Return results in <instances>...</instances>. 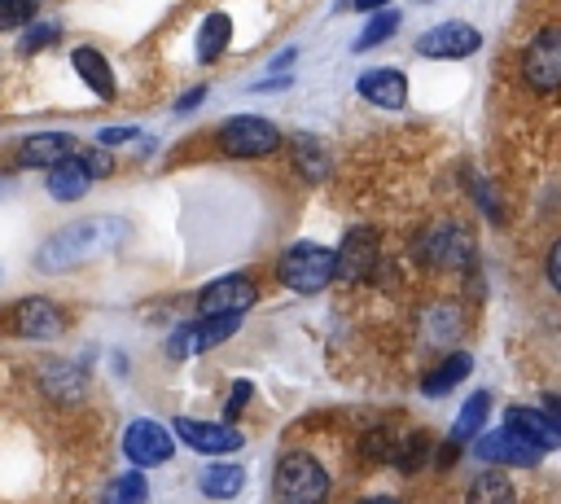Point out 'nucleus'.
Wrapping results in <instances>:
<instances>
[{"mask_svg":"<svg viewBox=\"0 0 561 504\" xmlns=\"http://www.w3.org/2000/svg\"><path fill=\"white\" fill-rule=\"evenodd\" d=\"M136 136H140V131H136V127H127V123H123V127H101L96 145L105 149V145H123V140H136Z\"/></svg>","mask_w":561,"mask_h":504,"instance_id":"obj_37","label":"nucleus"},{"mask_svg":"<svg viewBox=\"0 0 561 504\" xmlns=\"http://www.w3.org/2000/svg\"><path fill=\"white\" fill-rule=\"evenodd\" d=\"M364 456H368V460H386V456H394L390 434H386V429H368V434H364Z\"/></svg>","mask_w":561,"mask_h":504,"instance_id":"obj_34","label":"nucleus"},{"mask_svg":"<svg viewBox=\"0 0 561 504\" xmlns=\"http://www.w3.org/2000/svg\"><path fill=\"white\" fill-rule=\"evenodd\" d=\"M145 495H149L145 473H140V469H127V473H118V478L105 486L101 504H145Z\"/></svg>","mask_w":561,"mask_h":504,"instance_id":"obj_26","label":"nucleus"},{"mask_svg":"<svg viewBox=\"0 0 561 504\" xmlns=\"http://www.w3.org/2000/svg\"><path fill=\"white\" fill-rule=\"evenodd\" d=\"M241 486H245V469L241 465H224V460L206 465L202 478H197V491L206 500H232V495H241Z\"/></svg>","mask_w":561,"mask_h":504,"instance_id":"obj_20","label":"nucleus"},{"mask_svg":"<svg viewBox=\"0 0 561 504\" xmlns=\"http://www.w3.org/2000/svg\"><path fill=\"white\" fill-rule=\"evenodd\" d=\"M456 456H460V443H456V438H447V443H443V451H438V469H447Z\"/></svg>","mask_w":561,"mask_h":504,"instance_id":"obj_39","label":"nucleus"},{"mask_svg":"<svg viewBox=\"0 0 561 504\" xmlns=\"http://www.w3.org/2000/svg\"><path fill=\"white\" fill-rule=\"evenodd\" d=\"M35 9L39 0H0V31H13V26H31L35 22Z\"/></svg>","mask_w":561,"mask_h":504,"instance_id":"obj_31","label":"nucleus"},{"mask_svg":"<svg viewBox=\"0 0 561 504\" xmlns=\"http://www.w3.org/2000/svg\"><path fill=\"white\" fill-rule=\"evenodd\" d=\"M13 333L26 337V342H53L66 333V311L53 302V298H22L13 307Z\"/></svg>","mask_w":561,"mask_h":504,"instance_id":"obj_11","label":"nucleus"},{"mask_svg":"<svg viewBox=\"0 0 561 504\" xmlns=\"http://www.w3.org/2000/svg\"><path fill=\"white\" fill-rule=\"evenodd\" d=\"M79 162H83V171H88L92 180H101V175L114 171V158H110L105 149H88V153H79Z\"/></svg>","mask_w":561,"mask_h":504,"instance_id":"obj_35","label":"nucleus"},{"mask_svg":"<svg viewBox=\"0 0 561 504\" xmlns=\"http://www.w3.org/2000/svg\"><path fill=\"white\" fill-rule=\"evenodd\" d=\"M482 48V31L469 26V22H434L430 31L416 35V53L430 57V61H465Z\"/></svg>","mask_w":561,"mask_h":504,"instance_id":"obj_6","label":"nucleus"},{"mask_svg":"<svg viewBox=\"0 0 561 504\" xmlns=\"http://www.w3.org/2000/svg\"><path fill=\"white\" fill-rule=\"evenodd\" d=\"M215 145L237 158V162H250V158H272L280 149V127L263 114H232L219 123L215 131Z\"/></svg>","mask_w":561,"mask_h":504,"instance_id":"obj_4","label":"nucleus"},{"mask_svg":"<svg viewBox=\"0 0 561 504\" xmlns=\"http://www.w3.org/2000/svg\"><path fill=\"white\" fill-rule=\"evenodd\" d=\"M399 22H403V13H399V9H377V13L368 18V26L355 35V53H364V48H377L381 39H390V35L399 31Z\"/></svg>","mask_w":561,"mask_h":504,"instance_id":"obj_27","label":"nucleus"},{"mask_svg":"<svg viewBox=\"0 0 561 504\" xmlns=\"http://www.w3.org/2000/svg\"><path fill=\"white\" fill-rule=\"evenodd\" d=\"M184 447H193V451H202V456H228V451H237L245 438H241V429H232V425H224V421H193V416H175V429H171Z\"/></svg>","mask_w":561,"mask_h":504,"instance_id":"obj_12","label":"nucleus"},{"mask_svg":"<svg viewBox=\"0 0 561 504\" xmlns=\"http://www.w3.org/2000/svg\"><path fill=\"white\" fill-rule=\"evenodd\" d=\"M355 92L377 110H403L408 105V75L394 66H373L355 79Z\"/></svg>","mask_w":561,"mask_h":504,"instance_id":"obj_15","label":"nucleus"},{"mask_svg":"<svg viewBox=\"0 0 561 504\" xmlns=\"http://www.w3.org/2000/svg\"><path fill=\"white\" fill-rule=\"evenodd\" d=\"M359 504H399V500H390V495H368V500H359Z\"/></svg>","mask_w":561,"mask_h":504,"instance_id":"obj_42","label":"nucleus"},{"mask_svg":"<svg viewBox=\"0 0 561 504\" xmlns=\"http://www.w3.org/2000/svg\"><path fill=\"white\" fill-rule=\"evenodd\" d=\"M57 22H31L26 31H22V39H18V53L22 57H31V53H39V48H48V44H57Z\"/></svg>","mask_w":561,"mask_h":504,"instance_id":"obj_30","label":"nucleus"},{"mask_svg":"<svg viewBox=\"0 0 561 504\" xmlns=\"http://www.w3.org/2000/svg\"><path fill=\"white\" fill-rule=\"evenodd\" d=\"M333 254H337V276L342 280H364L373 267H381V241H377L373 228H351Z\"/></svg>","mask_w":561,"mask_h":504,"instance_id":"obj_13","label":"nucleus"},{"mask_svg":"<svg viewBox=\"0 0 561 504\" xmlns=\"http://www.w3.org/2000/svg\"><path fill=\"white\" fill-rule=\"evenodd\" d=\"M543 272H548V285L561 294V237L548 245V259H543Z\"/></svg>","mask_w":561,"mask_h":504,"instance_id":"obj_36","label":"nucleus"},{"mask_svg":"<svg viewBox=\"0 0 561 504\" xmlns=\"http://www.w3.org/2000/svg\"><path fill=\"white\" fill-rule=\"evenodd\" d=\"M237 329H241V316H202L197 324H180V329L167 337V355H171V359L202 355V351L228 342Z\"/></svg>","mask_w":561,"mask_h":504,"instance_id":"obj_9","label":"nucleus"},{"mask_svg":"<svg viewBox=\"0 0 561 504\" xmlns=\"http://www.w3.org/2000/svg\"><path fill=\"white\" fill-rule=\"evenodd\" d=\"M294 171H298L302 180H324L329 158H324V149H320L311 136H294Z\"/></svg>","mask_w":561,"mask_h":504,"instance_id":"obj_28","label":"nucleus"},{"mask_svg":"<svg viewBox=\"0 0 561 504\" xmlns=\"http://www.w3.org/2000/svg\"><path fill=\"white\" fill-rule=\"evenodd\" d=\"M522 79L530 92H561V26H539L522 53Z\"/></svg>","mask_w":561,"mask_h":504,"instance_id":"obj_5","label":"nucleus"},{"mask_svg":"<svg viewBox=\"0 0 561 504\" xmlns=\"http://www.w3.org/2000/svg\"><path fill=\"white\" fill-rule=\"evenodd\" d=\"M337 276V254L329 245L316 241H294L280 259H276V280L294 294H316Z\"/></svg>","mask_w":561,"mask_h":504,"instance_id":"obj_3","label":"nucleus"},{"mask_svg":"<svg viewBox=\"0 0 561 504\" xmlns=\"http://www.w3.org/2000/svg\"><path fill=\"white\" fill-rule=\"evenodd\" d=\"M469 368H473V359H469L465 351H456V355H447L430 377H421V390H425V394H447L456 381L469 377Z\"/></svg>","mask_w":561,"mask_h":504,"instance_id":"obj_25","label":"nucleus"},{"mask_svg":"<svg viewBox=\"0 0 561 504\" xmlns=\"http://www.w3.org/2000/svg\"><path fill=\"white\" fill-rule=\"evenodd\" d=\"M228 44H232V22H228V13H210V18L202 22V31H197V61H202V66L219 61V57L228 53Z\"/></svg>","mask_w":561,"mask_h":504,"instance_id":"obj_23","label":"nucleus"},{"mask_svg":"<svg viewBox=\"0 0 561 504\" xmlns=\"http://www.w3.org/2000/svg\"><path fill=\"white\" fill-rule=\"evenodd\" d=\"M425 456H430V434H412V438H403V443H399L394 465H399L403 473H412V469H416Z\"/></svg>","mask_w":561,"mask_h":504,"instance_id":"obj_32","label":"nucleus"},{"mask_svg":"<svg viewBox=\"0 0 561 504\" xmlns=\"http://www.w3.org/2000/svg\"><path fill=\"white\" fill-rule=\"evenodd\" d=\"M44 390H48L57 403H79L83 390H88V381H83V373H79L75 364L53 359V364H44Z\"/></svg>","mask_w":561,"mask_h":504,"instance_id":"obj_21","label":"nucleus"},{"mask_svg":"<svg viewBox=\"0 0 561 504\" xmlns=\"http://www.w3.org/2000/svg\"><path fill=\"white\" fill-rule=\"evenodd\" d=\"M486 412H491V390H473V394L460 403V416H456V425H451V438H456V443L478 438L482 425H486Z\"/></svg>","mask_w":561,"mask_h":504,"instance_id":"obj_24","label":"nucleus"},{"mask_svg":"<svg viewBox=\"0 0 561 504\" xmlns=\"http://www.w3.org/2000/svg\"><path fill=\"white\" fill-rule=\"evenodd\" d=\"M329 486H333L329 482V469L311 451H285L276 460V478H272L276 504H324L329 500Z\"/></svg>","mask_w":561,"mask_h":504,"instance_id":"obj_2","label":"nucleus"},{"mask_svg":"<svg viewBox=\"0 0 561 504\" xmlns=\"http://www.w3.org/2000/svg\"><path fill=\"white\" fill-rule=\"evenodd\" d=\"M88 184H92V175L83 171L79 153H70L66 162H57V167L44 175V188H48L53 202H79V197L88 193Z\"/></svg>","mask_w":561,"mask_h":504,"instance_id":"obj_18","label":"nucleus"},{"mask_svg":"<svg viewBox=\"0 0 561 504\" xmlns=\"http://www.w3.org/2000/svg\"><path fill=\"white\" fill-rule=\"evenodd\" d=\"M504 425H508L513 434H522L535 451H552V447H561V434H557V425L548 421L543 408H508V412H504Z\"/></svg>","mask_w":561,"mask_h":504,"instance_id":"obj_16","label":"nucleus"},{"mask_svg":"<svg viewBox=\"0 0 561 504\" xmlns=\"http://www.w3.org/2000/svg\"><path fill=\"white\" fill-rule=\"evenodd\" d=\"M250 394H254V386L250 381H232V390H228V399H224V416L232 421V416H241L245 412V403H250Z\"/></svg>","mask_w":561,"mask_h":504,"instance_id":"obj_33","label":"nucleus"},{"mask_svg":"<svg viewBox=\"0 0 561 504\" xmlns=\"http://www.w3.org/2000/svg\"><path fill=\"white\" fill-rule=\"evenodd\" d=\"M254 302H259V285H254L245 272L215 276V280L202 285V294H197L202 316H245Z\"/></svg>","mask_w":561,"mask_h":504,"instance_id":"obj_7","label":"nucleus"},{"mask_svg":"<svg viewBox=\"0 0 561 504\" xmlns=\"http://www.w3.org/2000/svg\"><path fill=\"white\" fill-rule=\"evenodd\" d=\"M70 66H75V75H79V79H83L101 101H110V96H114V70H110V61H105L96 48H88V44H83V48H75V53H70Z\"/></svg>","mask_w":561,"mask_h":504,"instance_id":"obj_19","label":"nucleus"},{"mask_svg":"<svg viewBox=\"0 0 561 504\" xmlns=\"http://www.w3.org/2000/svg\"><path fill=\"white\" fill-rule=\"evenodd\" d=\"M543 412H548V421H552V425H557V434H561V399H557V394H548V399H543Z\"/></svg>","mask_w":561,"mask_h":504,"instance_id":"obj_40","label":"nucleus"},{"mask_svg":"<svg viewBox=\"0 0 561 504\" xmlns=\"http://www.w3.org/2000/svg\"><path fill=\"white\" fill-rule=\"evenodd\" d=\"M416 259H425L430 267H443V272H460L473 263V237L460 224H438L416 245Z\"/></svg>","mask_w":561,"mask_h":504,"instance_id":"obj_8","label":"nucleus"},{"mask_svg":"<svg viewBox=\"0 0 561 504\" xmlns=\"http://www.w3.org/2000/svg\"><path fill=\"white\" fill-rule=\"evenodd\" d=\"M465 504H517V491H513V482L504 478V469H482V473L469 482Z\"/></svg>","mask_w":561,"mask_h":504,"instance_id":"obj_22","label":"nucleus"},{"mask_svg":"<svg viewBox=\"0 0 561 504\" xmlns=\"http://www.w3.org/2000/svg\"><path fill=\"white\" fill-rule=\"evenodd\" d=\"M456 329H460V316H456V307L451 302H434L430 307V316H425V342H451L456 337Z\"/></svg>","mask_w":561,"mask_h":504,"instance_id":"obj_29","label":"nucleus"},{"mask_svg":"<svg viewBox=\"0 0 561 504\" xmlns=\"http://www.w3.org/2000/svg\"><path fill=\"white\" fill-rule=\"evenodd\" d=\"M202 96H206V88H188L180 101H175V110L184 114V110H193V105H202Z\"/></svg>","mask_w":561,"mask_h":504,"instance_id":"obj_38","label":"nucleus"},{"mask_svg":"<svg viewBox=\"0 0 561 504\" xmlns=\"http://www.w3.org/2000/svg\"><path fill=\"white\" fill-rule=\"evenodd\" d=\"M473 451H478L491 469H504V465H513V469H530V465H539V456H543V451H535L522 434H513L508 425H500V429L482 434Z\"/></svg>","mask_w":561,"mask_h":504,"instance_id":"obj_14","label":"nucleus"},{"mask_svg":"<svg viewBox=\"0 0 561 504\" xmlns=\"http://www.w3.org/2000/svg\"><path fill=\"white\" fill-rule=\"evenodd\" d=\"M127 237V219L118 215H88L66 228H57L39 250H35V272H70L105 250H114Z\"/></svg>","mask_w":561,"mask_h":504,"instance_id":"obj_1","label":"nucleus"},{"mask_svg":"<svg viewBox=\"0 0 561 504\" xmlns=\"http://www.w3.org/2000/svg\"><path fill=\"white\" fill-rule=\"evenodd\" d=\"M351 9H364V13H377V9H386V0H346Z\"/></svg>","mask_w":561,"mask_h":504,"instance_id":"obj_41","label":"nucleus"},{"mask_svg":"<svg viewBox=\"0 0 561 504\" xmlns=\"http://www.w3.org/2000/svg\"><path fill=\"white\" fill-rule=\"evenodd\" d=\"M70 153H75V136H66V131H35L18 149V158L26 167H44V171H53L57 162H66Z\"/></svg>","mask_w":561,"mask_h":504,"instance_id":"obj_17","label":"nucleus"},{"mask_svg":"<svg viewBox=\"0 0 561 504\" xmlns=\"http://www.w3.org/2000/svg\"><path fill=\"white\" fill-rule=\"evenodd\" d=\"M171 451H175L171 429H167V425H158V421H149V416H140V421H131V425L123 429V456H127L136 469L167 465V460H171Z\"/></svg>","mask_w":561,"mask_h":504,"instance_id":"obj_10","label":"nucleus"}]
</instances>
